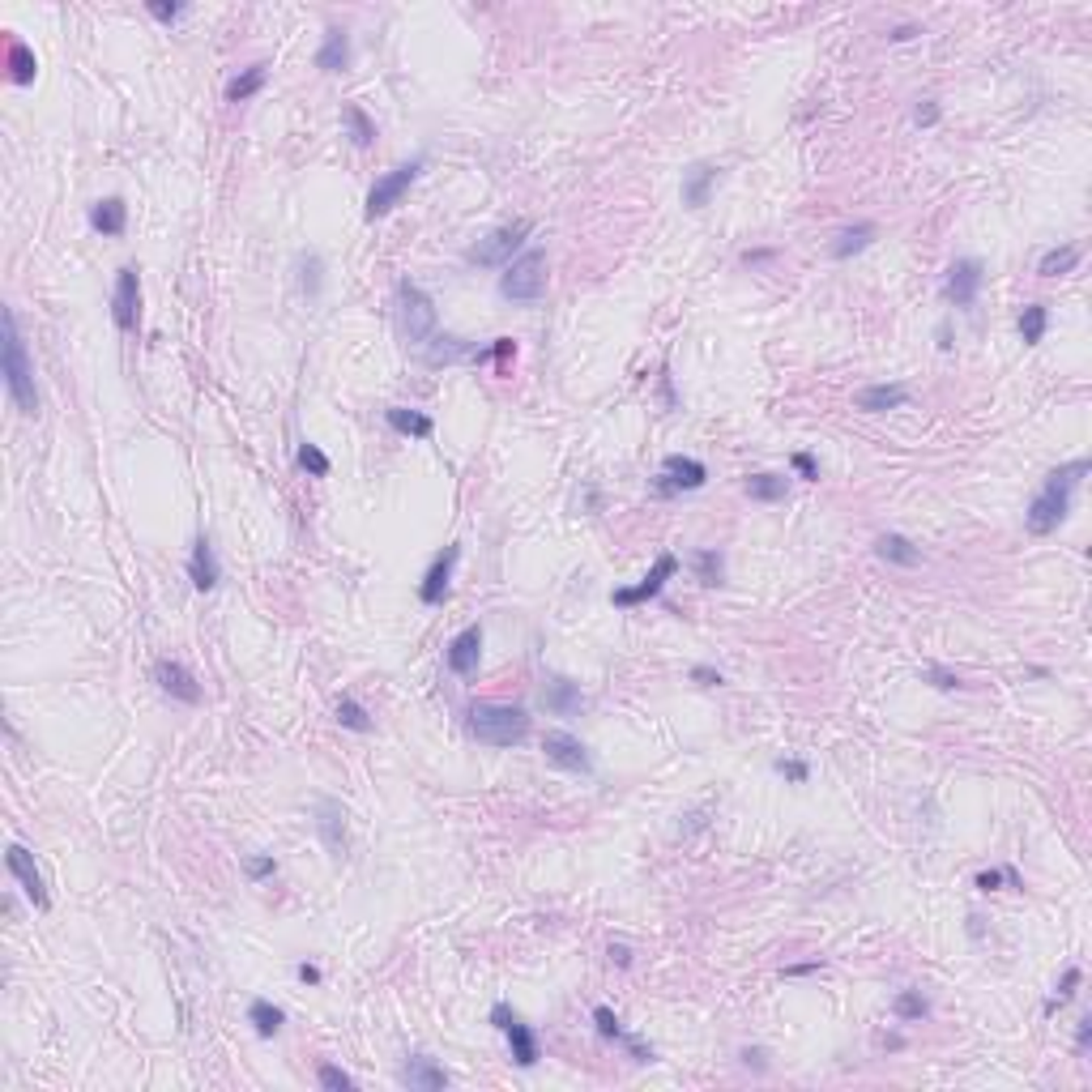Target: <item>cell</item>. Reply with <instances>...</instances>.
Returning <instances> with one entry per match:
<instances>
[{
  "label": "cell",
  "instance_id": "7",
  "mask_svg": "<svg viewBox=\"0 0 1092 1092\" xmlns=\"http://www.w3.org/2000/svg\"><path fill=\"white\" fill-rule=\"evenodd\" d=\"M423 176V159H414V162H401V167H393L389 176H380L372 184V193H367V223H376V218H384L389 210H397L401 205V196L410 193V184Z\"/></svg>",
  "mask_w": 1092,
  "mask_h": 1092
},
{
  "label": "cell",
  "instance_id": "22",
  "mask_svg": "<svg viewBox=\"0 0 1092 1092\" xmlns=\"http://www.w3.org/2000/svg\"><path fill=\"white\" fill-rule=\"evenodd\" d=\"M853 406L866 410V414H888V410L909 406V389L905 384H870V389H862L853 397Z\"/></svg>",
  "mask_w": 1092,
  "mask_h": 1092
},
{
  "label": "cell",
  "instance_id": "61",
  "mask_svg": "<svg viewBox=\"0 0 1092 1092\" xmlns=\"http://www.w3.org/2000/svg\"><path fill=\"white\" fill-rule=\"evenodd\" d=\"M914 35H917V26H897L888 39H892V43H905V39H914Z\"/></svg>",
  "mask_w": 1092,
  "mask_h": 1092
},
{
  "label": "cell",
  "instance_id": "34",
  "mask_svg": "<svg viewBox=\"0 0 1092 1092\" xmlns=\"http://www.w3.org/2000/svg\"><path fill=\"white\" fill-rule=\"evenodd\" d=\"M692 568H696V577H700V585H726V555L721 551H713V546H704V551H696L692 555Z\"/></svg>",
  "mask_w": 1092,
  "mask_h": 1092
},
{
  "label": "cell",
  "instance_id": "11",
  "mask_svg": "<svg viewBox=\"0 0 1092 1092\" xmlns=\"http://www.w3.org/2000/svg\"><path fill=\"white\" fill-rule=\"evenodd\" d=\"M704 482H709V465L696 462V457H666L662 462V474H658V491L662 496H675V491H700Z\"/></svg>",
  "mask_w": 1092,
  "mask_h": 1092
},
{
  "label": "cell",
  "instance_id": "35",
  "mask_svg": "<svg viewBox=\"0 0 1092 1092\" xmlns=\"http://www.w3.org/2000/svg\"><path fill=\"white\" fill-rule=\"evenodd\" d=\"M1046 329H1050V308H1046V303H1029V308L1020 311V338H1024V346H1037V342L1046 338Z\"/></svg>",
  "mask_w": 1092,
  "mask_h": 1092
},
{
  "label": "cell",
  "instance_id": "13",
  "mask_svg": "<svg viewBox=\"0 0 1092 1092\" xmlns=\"http://www.w3.org/2000/svg\"><path fill=\"white\" fill-rule=\"evenodd\" d=\"M679 572V560L670 551H662L658 560H653V568H648V577L640 580V585H631V589H614L611 594V602L614 606H640V602H648V597H658L662 589H666V580L675 577Z\"/></svg>",
  "mask_w": 1092,
  "mask_h": 1092
},
{
  "label": "cell",
  "instance_id": "1",
  "mask_svg": "<svg viewBox=\"0 0 1092 1092\" xmlns=\"http://www.w3.org/2000/svg\"><path fill=\"white\" fill-rule=\"evenodd\" d=\"M1088 457H1075V462L1058 465V470L1046 474V482H1041V491L1033 496V504L1024 508V529L1037 533V538H1046V533H1054L1058 525L1067 521V512H1071V491L1084 482V474H1088Z\"/></svg>",
  "mask_w": 1092,
  "mask_h": 1092
},
{
  "label": "cell",
  "instance_id": "46",
  "mask_svg": "<svg viewBox=\"0 0 1092 1092\" xmlns=\"http://www.w3.org/2000/svg\"><path fill=\"white\" fill-rule=\"evenodd\" d=\"M773 768L785 777V781H794V785H807V777H811V768H807L802 760H777Z\"/></svg>",
  "mask_w": 1092,
  "mask_h": 1092
},
{
  "label": "cell",
  "instance_id": "60",
  "mask_svg": "<svg viewBox=\"0 0 1092 1092\" xmlns=\"http://www.w3.org/2000/svg\"><path fill=\"white\" fill-rule=\"evenodd\" d=\"M815 968H824V965H819V960H807V965H790L785 973H790V977H802V973H815Z\"/></svg>",
  "mask_w": 1092,
  "mask_h": 1092
},
{
  "label": "cell",
  "instance_id": "18",
  "mask_svg": "<svg viewBox=\"0 0 1092 1092\" xmlns=\"http://www.w3.org/2000/svg\"><path fill=\"white\" fill-rule=\"evenodd\" d=\"M542 709L555 713V717H577V713L585 709L580 683H572V679H563V675H551L542 683Z\"/></svg>",
  "mask_w": 1092,
  "mask_h": 1092
},
{
  "label": "cell",
  "instance_id": "41",
  "mask_svg": "<svg viewBox=\"0 0 1092 1092\" xmlns=\"http://www.w3.org/2000/svg\"><path fill=\"white\" fill-rule=\"evenodd\" d=\"M9 69H13V81H18V86H30V81H35V56H30L26 43L9 47Z\"/></svg>",
  "mask_w": 1092,
  "mask_h": 1092
},
{
  "label": "cell",
  "instance_id": "57",
  "mask_svg": "<svg viewBox=\"0 0 1092 1092\" xmlns=\"http://www.w3.org/2000/svg\"><path fill=\"white\" fill-rule=\"evenodd\" d=\"M743 1063L755 1067V1071H768V1063H764V1050H743Z\"/></svg>",
  "mask_w": 1092,
  "mask_h": 1092
},
{
  "label": "cell",
  "instance_id": "37",
  "mask_svg": "<svg viewBox=\"0 0 1092 1092\" xmlns=\"http://www.w3.org/2000/svg\"><path fill=\"white\" fill-rule=\"evenodd\" d=\"M299 286L308 299H316V294L325 291V260H320L316 252H303L299 257Z\"/></svg>",
  "mask_w": 1092,
  "mask_h": 1092
},
{
  "label": "cell",
  "instance_id": "10",
  "mask_svg": "<svg viewBox=\"0 0 1092 1092\" xmlns=\"http://www.w3.org/2000/svg\"><path fill=\"white\" fill-rule=\"evenodd\" d=\"M137 316H142V277L137 269H120L116 274V294H111V320H116L120 333L137 329Z\"/></svg>",
  "mask_w": 1092,
  "mask_h": 1092
},
{
  "label": "cell",
  "instance_id": "12",
  "mask_svg": "<svg viewBox=\"0 0 1092 1092\" xmlns=\"http://www.w3.org/2000/svg\"><path fill=\"white\" fill-rule=\"evenodd\" d=\"M982 282H986V265H982L977 257H965V260H956V265L948 269L943 294H948V303H956V308H973Z\"/></svg>",
  "mask_w": 1092,
  "mask_h": 1092
},
{
  "label": "cell",
  "instance_id": "51",
  "mask_svg": "<svg viewBox=\"0 0 1092 1092\" xmlns=\"http://www.w3.org/2000/svg\"><path fill=\"white\" fill-rule=\"evenodd\" d=\"M623 1046L631 1050V1058H636V1063H653V1046H645V1041L628 1037V1033H623Z\"/></svg>",
  "mask_w": 1092,
  "mask_h": 1092
},
{
  "label": "cell",
  "instance_id": "25",
  "mask_svg": "<svg viewBox=\"0 0 1092 1092\" xmlns=\"http://www.w3.org/2000/svg\"><path fill=\"white\" fill-rule=\"evenodd\" d=\"M90 227H94L98 235H125V227H128V205L120 201V196L94 201V205H90Z\"/></svg>",
  "mask_w": 1092,
  "mask_h": 1092
},
{
  "label": "cell",
  "instance_id": "56",
  "mask_svg": "<svg viewBox=\"0 0 1092 1092\" xmlns=\"http://www.w3.org/2000/svg\"><path fill=\"white\" fill-rule=\"evenodd\" d=\"M294 973H299L303 986H316V982H320V968H316V965H308V960H303V965L294 968Z\"/></svg>",
  "mask_w": 1092,
  "mask_h": 1092
},
{
  "label": "cell",
  "instance_id": "50",
  "mask_svg": "<svg viewBox=\"0 0 1092 1092\" xmlns=\"http://www.w3.org/2000/svg\"><path fill=\"white\" fill-rule=\"evenodd\" d=\"M794 470H798V479H819V465L811 453H794Z\"/></svg>",
  "mask_w": 1092,
  "mask_h": 1092
},
{
  "label": "cell",
  "instance_id": "3",
  "mask_svg": "<svg viewBox=\"0 0 1092 1092\" xmlns=\"http://www.w3.org/2000/svg\"><path fill=\"white\" fill-rule=\"evenodd\" d=\"M470 734L487 747H516L525 743L529 734V713L516 709V704H496V700H482L470 709Z\"/></svg>",
  "mask_w": 1092,
  "mask_h": 1092
},
{
  "label": "cell",
  "instance_id": "29",
  "mask_svg": "<svg viewBox=\"0 0 1092 1092\" xmlns=\"http://www.w3.org/2000/svg\"><path fill=\"white\" fill-rule=\"evenodd\" d=\"M418 350H423V359H427V363H435V367H440V363H457V359H470V355H474L470 342H465V338H448V333H445V338L435 333V338L427 342V346H418Z\"/></svg>",
  "mask_w": 1092,
  "mask_h": 1092
},
{
  "label": "cell",
  "instance_id": "42",
  "mask_svg": "<svg viewBox=\"0 0 1092 1092\" xmlns=\"http://www.w3.org/2000/svg\"><path fill=\"white\" fill-rule=\"evenodd\" d=\"M299 470H308L311 479H329L333 462H329L325 453H320L316 445H299Z\"/></svg>",
  "mask_w": 1092,
  "mask_h": 1092
},
{
  "label": "cell",
  "instance_id": "27",
  "mask_svg": "<svg viewBox=\"0 0 1092 1092\" xmlns=\"http://www.w3.org/2000/svg\"><path fill=\"white\" fill-rule=\"evenodd\" d=\"M875 235H880V227H875V223H853V227H845V231L832 240V257H836V260L858 257L862 248H870V244H875Z\"/></svg>",
  "mask_w": 1092,
  "mask_h": 1092
},
{
  "label": "cell",
  "instance_id": "47",
  "mask_svg": "<svg viewBox=\"0 0 1092 1092\" xmlns=\"http://www.w3.org/2000/svg\"><path fill=\"white\" fill-rule=\"evenodd\" d=\"M922 679H931V683L939 687V692H956V687H960V679L951 675V670H943V666H926V670H922Z\"/></svg>",
  "mask_w": 1092,
  "mask_h": 1092
},
{
  "label": "cell",
  "instance_id": "30",
  "mask_svg": "<svg viewBox=\"0 0 1092 1092\" xmlns=\"http://www.w3.org/2000/svg\"><path fill=\"white\" fill-rule=\"evenodd\" d=\"M384 418H389L393 431L401 435H414V440H427V435L435 431V423L427 414H418V410H406V406H389L384 410Z\"/></svg>",
  "mask_w": 1092,
  "mask_h": 1092
},
{
  "label": "cell",
  "instance_id": "23",
  "mask_svg": "<svg viewBox=\"0 0 1092 1092\" xmlns=\"http://www.w3.org/2000/svg\"><path fill=\"white\" fill-rule=\"evenodd\" d=\"M713 184H717V167H713V162H692V167L683 171V205L687 210H704Z\"/></svg>",
  "mask_w": 1092,
  "mask_h": 1092
},
{
  "label": "cell",
  "instance_id": "43",
  "mask_svg": "<svg viewBox=\"0 0 1092 1092\" xmlns=\"http://www.w3.org/2000/svg\"><path fill=\"white\" fill-rule=\"evenodd\" d=\"M316 1080H320V1088H329V1092H350V1088H355V1080H350L342 1067H333V1063H320Z\"/></svg>",
  "mask_w": 1092,
  "mask_h": 1092
},
{
  "label": "cell",
  "instance_id": "26",
  "mask_svg": "<svg viewBox=\"0 0 1092 1092\" xmlns=\"http://www.w3.org/2000/svg\"><path fill=\"white\" fill-rule=\"evenodd\" d=\"M875 555L888 563H900V568H917V563H922V551H917L905 533H880V538H875Z\"/></svg>",
  "mask_w": 1092,
  "mask_h": 1092
},
{
  "label": "cell",
  "instance_id": "21",
  "mask_svg": "<svg viewBox=\"0 0 1092 1092\" xmlns=\"http://www.w3.org/2000/svg\"><path fill=\"white\" fill-rule=\"evenodd\" d=\"M188 580H193L201 594H210V589L223 580V572H218V555H213V542L205 538V533L193 542V555H188Z\"/></svg>",
  "mask_w": 1092,
  "mask_h": 1092
},
{
  "label": "cell",
  "instance_id": "36",
  "mask_svg": "<svg viewBox=\"0 0 1092 1092\" xmlns=\"http://www.w3.org/2000/svg\"><path fill=\"white\" fill-rule=\"evenodd\" d=\"M747 496L760 499V504H777V499H785V479L781 474H751L747 479Z\"/></svg>",
  "mask_w": 1092,
  "mask_h": 1092
},
{
  "label": "cell",
  "instance_id": "44",
  "mask_svg": "<svg viewBox=\"0 0 1092 1092\" xmlns=\"http://www.w3.org/2000/svg\"><path fill=\"white\" fill-rule=\"evenodd\" d=\"M594 1024H597V1033H602L606 1041H623V1024H619V1016H614L611 1007H594Z\"/></svg>",
  "mask_w": 1092,
  "mask_h": 1092
},
{
  "label": "cell",
  "instance_id": "54",
  "mask_svg": "<svg viewBox=\"0 0 1092 1092\" xmlns=\"http://www.w3.org/2000/svg\"><path fill=\"white\" fill-rule=\"evenodd\" d=\"M611 960L619 968H631V948H628V943H611Z\"/></svg>",
  "mask_w": 1092,
  "mask_h": 1092
},
{
  "label": "cell",
  "instance_id": "20",
  "mask_svg": "<svg viewBox=\"0 0 1092 1092\" xmlns=\"http://www.w3.org/2000/svg\"><path fill=\"white\" fill-rule=\"evenodd\" d=\"M401 1084L414 1092H440V1088H448V1071L435 1063V1058L414 1054V1058H406V1067H401Z\"/></svg>",
  "mask_w": 1092,
  "mask_h": 1092
},
{
  "label": "cell",
  "instance_id": "40",
  "mask_svg": "<svg viewBox=\"0 0 1092 1092\" xmlns=\"http://www.w3.org/2000/svg\"><path fill=\"white\" fill-rule=\"evenodd\" d=\"M1080 982H1084V973H1080V968L1071 965V968H1067V973H1063V982H1058V995H1054V999H1046V1007H1041V1012H1046V1016H1054L1058 1007H1067V1003H1071V999H1075V990H1080Z\"/></svg>",
  "mask_w": 1092,
  "mask_h": 1092
},
{
  "label": "cell",
  "instance_id": "15",
  "mask_svg": "<svg viewBox=\"0 0 1092 1092\" xmlns=\"http://www.w3.org/2000/svg\"><path fill=\"white\" fill-rule=\"evenodd\" d=\"M457 560H462V546H457V542H453V546H445V555H435V563L427 568L423 585H418V602H423V606H440V602H445Z\"/></svg>",
  "mask_w": 1092,
  "mask_h": 1092
},
{
  "label": "cell",
  "instance_id": "52",
  "mask_svg": "<svg viewBox=\"0 0 1092 1092\" xmlns=\"http://www.w3.org/2000/svg\"><path fill=\"white\" fill-rule=\"evenodd\" d=\"M999 883H1003V870H982L977 875V888L982 892H999Z\"/></svg>",
  "mask_w": 1092,
  "mask_h": 1092
},
{
  "label": "cell",
  "instance_id": "24",
  "mask_svg": "<svg viewBox=\"0 0 1092 1092\" xmlns=\"http://www.w3.org/2000/svg\"><path fill=\"white\" fill-rule=\"evenodd\" d=\"M316 69L320 73H346L350 69V35L342 26L325 30V43L316 52Z\"/></svg>",
  "mask_w": 1092,
  "mask_h": 1092
},
{
  "label": "cell",
  "instance_id": "45",
  "mask_svg": "<svg viewBox=\"0 0 1092 1092\" xmlns=\"http://www.w3.org/2000/svg\"><path fill=\"white\" fill-rule=\"evenodd\" d=\"M244 870H248V880H269L277 870L274 853H260V858H244Z\"/></svg>",
  "mask_w": 1092,
  "mask_h": 1092
},
{
  "label": "cell",
  "instance_id": "2",
  "mask_svg": "<svg viewBox=\"0 0 1092 1092\" xmlns=\"http://www.w3.org/2000/svg\"><path fill=\"white\" fill-rule=\"evenodd\" d=\"M0 363H5V389H9L13 406H18L22 414L35 418V414H39L35 363H30V355H26V342H22V329H18V316H13V308L5 311V346H0Z\"/></svg>",
  "mask_w": 1092,
  "mask_h": 1092
},
{
  "label": "cell",
  "instance_id": "53",
  "mask_svg": "<svg viewBox=\"0 0 1092 1092\" xmlns=\"http://www.w3.org/2000/svg\"><path fill=\"white\" fill-rule=\"evenodd\" d=\"M692 679H696L700 687H717V683H721V675H717L713 666H692Z\"/></svg>",
  "mask_w": 1092,
  "mask_h": 1092
},
{
  "label": "cell",
  "instance_id": "17",
  "mask_svg": "<svg viewBox=\"0 0 1092 1092\" xmlns=\"http://www.w3.org/2000/svg\"><path fill=\"white\" fill-rule=\"evenodd\" d=\"M154 679H159V687L171 696V700H179V704H201V687H196L193 670L179 666V662H171V658L154 662Z\"/></svg>",
  "mask_w": 1092,
  "mask_h": 1092
},
{
  "label": "cell",
  "instance_id": "5",
  "mask_svg": "<svg viewBox=\"0 0 1092 1092\" xmlns=\"http://www.w3.org/2000/svg\"><path fill=\"white\" fill-rule=\"evenodd\" d=\"M529 235H533L529 218H516V223H508V227H496V231L482 235V240L470 248V265H482V269L504 265L508 269V265H512V257H516V248H521Z\"/></svg>",
  "mask_w": 1092,
  "mask_h": 1092
},
{
  "label": "cell",
  "instance_id": "49",
  "mask_svg": "<svg viewBox=\"0 0 1092 1092\" xmlns=\"http://www.w3.org/2000/svg\"><path fill=\"white\" fill-rule=\"evenodd\" d=\"M150 13L159 22H176L179 13H184V5H176V0H150Z\"/></svg>",
  "mask_w": 1092,
  "mask_h": 1092
},
{
  "label": "cell",
  "instance_id": "9",
  "mask_svg": "<svg viewBox=\"0 0 1092 1092\" xmlns=\"http://www.w3.org/2000/svg\"><path fill=\"white\" fill-rule=\"evenodd\" d=\"M542 755L555 764V768H563V773H580L589 777L594 773V760H589V747L580 743V738L563 734V730H551V734L542 738Z\"/></svg>",
  "mask_w": 1092,
  "mask_h": 1092
},
{
  "label": "cell",
  "instance_id": "55",
  "mask_svg": "<svg viewBox=\"0 0 1092 1092\" xmlns=\"http://www.w3.org/2000/svg\"><path fill=\"white\" fill-rule=\"evenodd\" d=\"M1088 1041H1092V1016H1084V1020H1080V1029H1075V1046H1080V1050H1088Z\"/></svg>",
  "mask_w": 1092,
  "mask_h": 1092
},
{
  "label": "cell",
  "instance_id": "32",
  "mask_svg": "<svg viewBox=\"0 0 1092 1092\" xmlns=\"http://www.w3.org/2000/svg\"><path fill=\"white\" fill-rule=\"evenodd\" d=\"M342 125H346V133H350V142H355V150H367V145L376 142V125H372V116H367L359 103L342 107Z\"/></svg>",
  "mask_w": 1092,
  "mask_h": 1092
},
{
  "label": "cell",
  "instance_id": "48",
  "mask_svg": "<svg viewBox=\"0 0 1092 1092\" xmlns=\"http://www.w3.org/2000/svg\"><path fill=\"white\" fill-rule=\"evenodd\" d=\"M914 125H917V128H934V125H939V103H934V98H926V103H917V111H914Z\"/></svg>",
  "mask_w": 1092,
  "mask_h": 1092
},
{
  "label": "cell",
  "instance_id": "28",
  "mask_svg": "<svg viewBox=\"0 0 1092 1092\" xmlns=\"http://www.w3.org/2000/svg\"><path fill=\"white\" fill-rule=\"evenodd\" d=\"M265 81H269V64H248L244 73H235V77L227 81V98H231V103H248L252 94L265 90Z\"/></svg>",
  "mask_w": 1092,
  "mask_h": 1092
},
{
  "label": "cell",
  "instance_id": "38",
  "mask_svg": "<svg viewBox=\"0 0 1092 1092\" xmlns=\"http://www.w3.org/2000/svg\"><path fill=\"white\" fill-rule=\"evenodd\" d=\"M892 1016H897V1020H926V1016H931V1003L922 999V990H900L897 1003H892Z\"/></svg>",
  "mask_w": 1092,
  "mask_h": 1092
},
{
  "label": "cell",
  "instance_id": "59",
  "mask_svg": "<svg viewBox=\"0 0 1092 1092\" xmlns=\"http://www.w3.org/2000/svg\"><path fill=\"white\" fill-rule=\"evenodd\" d=\"M696 828H704V811H692V815H687V824L679 828V832L687 836V832H696Z\"/></svg>",
  "mask_w": 1092,
  "mask_h": 1092
},
{
  "label": "cell",
  "instance_id": "16",
  "mask_svg": "<svg viewBox=\"0 0 1092 1092\" xmlns=\"http://www.w3.org/2000/svg\"><path fill=\"white\" fill-rule=\"evenodd\" d=\"M316 832L333 858H346V807H342L338 798L316 802Z\"/></svg>",
  "mask_w": 1092,
  "mask_h": 1092
},
{
  "label": "cell",
  "instance_id": "6",
  "mask_svg": "<svg viewBox=\"0 0 1092 1092\" xmlns=\"http://www.w3.org/2000/svg\"><path fill=\"white\" fill-rule=\"evenodd\" d=\"M397 303H401V329H406V338L414 346H427L435 338V299L418 282H401Z\"/></svg>",
  "mask_w": 1092,
  "mask_h": 1092
},
{
  "label": "cell",
  "instance_id": "39",
  "mask_svg": "<svg viewBox=\"0 0 1092 1092\" xmlns=\"http://www.w3.org/2000/svg\"><path fill=\"white\" fill-rule=\"evenodd\" d=\"M338 721L346 730H355V734H367L372 730V717H367V709L359 700H350V696H342L338 700Z\"/></svg>",
  "mask_w": 1092,
  "mask_h": 1092
},
{
  "label": "cell",
  "instance_id": "31",
  "mask_svg": "<svg viewBox=\"0 0 1092 1092\" xmlns=\"http://www.w3.org/2000/svg\"><path fill=\"white\" fill-rule=\"evenodd\" d=\"M1080 244H1058V248H1050L1046 257H1041L1037 274L1041 277H1063V274H1075V265H1080Z\"/></svg>",
  "mask_w": 1092,
  "mask_h": 1092
},
{
  "label": "cell",
  "instance_id": "14",
  "mask_svg": "<svg viewBox=\"0 0 1092 1092\" xmlns=\"http://www.w3.org/2000/svg\"><path fill=\"white\" fill-rule=\"evenodd\" d=\"M5 862H9L13 880L22 883V892L30 897V905H35V909H47V905H52V897H47V888H43V875H39V866H35V853L22 849V845H9Z\"/></svg>",
  "mask_w": 1092,
  "mask_h": 1092
},
{
  "label": "cell",
  "instance_id": "33",
  "mask_svg": "<svg viewBox=\"0 0 1092 1092\" xmlns=\"http://www.w3.org/2000/svg\"><path fill=\"white\" fill-rule=\"evenodd\" d=\"M248 1024L257 1029V1037H277V1033H282V1024H286V1016H282V1007H274L269 999H252Z\"/></svg>",
  "mask_w": 1092,
  "mask_h": 1092
},
{
  "label": "cell",
  "instance_id": "8",
  "mask_svg": "<svg viewBox=\"0 0 1092 1092\" xmlns=\"http://www.w3.org/2000/svg\"><path fill=\"white\" fill-rule=\"evenodd\" d=\"M491 1024H496V1029L508 1037V1050H512V1063H516V1067H533V1063H538V1037H533V1029L512 1012V1007L496 1003V1007H491Z\"/></svg>",
  "mask_w": 1092,
  "mask_h": 1092
},
{
  "label": "cell",
  "instance_id": "62",
  "mask_svg": "<svg viewBox=\"0 0 1092 1092\" xmlns=\"http://www.w3.org/2000/svg\"><path fill=\"white\" fill-rule=\"evenodd\" d=\"M508 355H516L512 338H499V342H496V359H508Z\"/></svg>",
  "mask_w": 1092,
  "mask_h": 1092
},
{
  "label": "cell",
  "instance_id": "58",
  "mask_svg": "<svg viewBox=\"0 0 1092 1092\" xmlns=\"http://www.w3.org/2000/svg\"><path fill=\"white\" fill-rule=\"evenodd\" d=\"M773 257H777L773 248H760V252H747L743 260H747V265H764V260H773Z\"/></svg>",
  "mask_w": 1092,
  "mask_h": 1092
},
{
  "label": "cell",
  "instance_id": "4",
  "mask_svg": "<svg viewBox=\"0 0 1092 1092\" xmlns=\"http://www.w3.org/2000/svg\"><path fill=\"white\" fill-rule=\"evenodd\" d=\"M542 291H546V252L542 248L521 252L499 277V294L508 303H538Z\"/></svg>",
  "mask_w": 1092,
  "mask_h": 1092
},
{
  "label": "cell",
  "instance_id": "19",
  "mask_svg": "<svg viewBox=\"0 0 1092 1092\" xmlns=\"http://www.w3.org/2000/svg\"><path fill=\"white\" fill-rule=\"evenodd\" d=\"M479 658H482V628L470 623L465 631H457V636L448 640V670L470 679L474 670H479Z\"/></svg>",
  "mask_w": 1092,
  "mask_h": 1092
}]
</instances>
